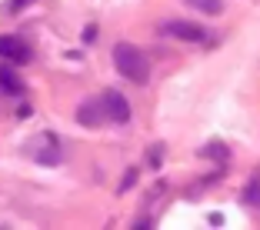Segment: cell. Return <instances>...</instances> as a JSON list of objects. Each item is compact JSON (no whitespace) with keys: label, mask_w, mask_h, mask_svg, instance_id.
Here are the masks:
<instances>
[{"label":"cell","mask_w":260,"mask_h":230,"mask_svg":"<svg viewBox=\"0 0 260 230\" xmlns=\"http://www.w3.org/2000/svg\"><path fill=\"white\" fill-rule=\"evenodd\" d=\"M114 63H117V74L127 77L130 84H147L150 80V63H147V57L134 44H117L114 47Z\"/></svg>","instance_id":"6da1fadb"},{"label":"cell","mask_w":260,"mask_h":230,"mask_svg":"<svg viewBox=\"0 0 260 230\" xmlns=\"http://www.w3.org/2000/svg\"><path fill=\"white\" fill-rule=\"evenodd\" d=\"M164 34L174 37V40H184V44H204L210 37L200 23H190V20H167L164 23Z\"/></svg>","instance_id":"7a4b0ae2"},{"label":"cell","mask_w":260,"mask_h":230,"mask_svg":"<svg viewBox=\"0 0 260 230\" xmlns=\"http://www.w3.org/2000/svg\"><path fill=\"white\" fill-rule=\"evenodd\" d=\"M100 107L107 110V117L114 123H130V104H127V97H123L120 90H104V100H100Z\"/></svg>","instance_id":"3957f363"},{"label":"cell","mask_w":260,"mask_h":230,"mask_svg":"<svg viewBox=\"0 0 260 230\" xmlns=\"http://www.w3.org/2000/svg\"><path fill=\"white\" fill-rule=\"evenodd\" d=\"M0 57L7 63H27L30 60V47L23 44V40H17V37H0Z\"/></svg>","instance_id":"277c9868"},{"label":"cell","mask_w":260,"mask_h":230,"mask_svg":"<svg viewBox=\"0 0 260 230\" xmlns=\"http://www.w3.org/2000/svg\"><path fill=\"white\" fill-rule=\"evenodd\" d=\"M0 90L10 93V97H17V93H23V80L14 74V70L7 67V63H0Z\"/></svg>","instance_id":"5b68a950"},{"label":"cell","mask_w":260,"mask_h":230,"mask_svg":"<svg viewBox=\"0 0 260 230\" xmlns=\"http://www.w3.org/2000/svg\"><path fill=\"white\" fill-rule=\"evenodd\" d=\"M184 4H190L193 10H200V14H207V17L223 14V0H184Z\"/></svg>","instance_id":"8992f818"},{"label":"cell","mask_w":260,"mask_h":230,"mask_svg":"<svg viewBox=\"0 0 260 230\" xmlns=\"http://www.w3.org/2000/svg\"><path fill=\"white\" fill-rule=\"evenodd\" d=\"M77 120L84 123V127H97V117H93V104H87V107L77 110Z\"/></svg>","instance_id":"52a82bcc"},{"label":"cell","mask_w":260,"mask_h":230,"mask_svg":"<svg viewBox=\"0 0 260 230\" xmlns=\"http://www.w3.org/2000/svg\"><path fill=\"white\" fill-rule=\"evenodd\" d=\"M204 157H220V160H223V157H227V150H223L220 144H210V147H204Z\"/></svg>","instance_id":"ba28073f"},{"label":"cell","mask_w":260,"mask_h":230,"mask_svg":"<svg viewBox=\"0 0 260 230\" xmlns=\"http://www.w3.org/2000/svg\"><path fill=\"white\" fill-rule=\"evenodd\" d=\"M130 184H137V170H134V167L127 170V177H123V184H120V190H127Z\"/></svg>","instance_id":"9c48e42d"},{"label":"cell","mask_w":260,"mask_h":230,"mask_svg":"<svg viewBox=\"0 0 260 230\" xmlns=\"http://www.w3.org/2000/svg\"><path fill=\"white\" fill-rule=\"evenodd\" d=\"M27 4H34V0H10V4H7V14H17V10L27 7Z\"/></svg>","instance_id":"30bf717a"},{"label":"cell","mask_w":260,"mask_h":230,"mask_svg":"<svg viewBox=\"0 0 260 230\" xmlns=\"http://www.w3.org/2000/svg\"><path fill=\"white\" fill-rule=\"evenodd\" d=\"M93 37H97V27H93V23H90V27H87V30H84V40H87V44H93Z\"/></svg>","instance_id":"8fae6325"}]
</instances>
